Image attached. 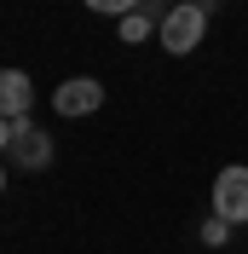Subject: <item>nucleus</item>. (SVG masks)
Returning a JSON list of instances; mask_svg holds the SVG:
<instances>
[{
    "label": "nucleus",
    "mask_w": 248,
    "mask_h": 254,
    "mask_svg": "<svg viewBox=\"0 0 248 254\" xmlns=\"http://www.w3.org/2000/svg\"><path fill=\"white\" fill-rule=\"evenodd\" d=\"M6 156H12L23 174H41V168H52V133H47V127H35V122H17Z\"/></svg>",
    "instance_id": "obj_3"
},
{
    "label": "nucleus",
    "mask_w": 248,
    "mask_h": 254,
    "mask_svg": "<svg viewBox=\"0 0 248 254\" xmlns=\"http://www.w3.org/2000/svg\"><path fill=\"white\" fill-rule=\"evenodd\" d=\"M81 6H87V12H98V17H127L139 0H81Z\"/></svg>",
    "instance_id": "obj_8"
},
{
    "label": "nucleus",
    "mask_w": 248,
    "mask_h": 254,
    "mask_svg": "<svg viewBox=\"0 0 248 254\" xmlns=\"http://www.w3.org/2000/svg\"><path fill=\"white\" fill-rule=\"evenodd\" d=\"M225 237H231V220L208 214V220H202V243H208V249H225Z\"/></svg>",
    "instance_id": "obj_7"
},
{
    "label": "nucleus",
    "mask_w": 248,
    "mask_h": 254,
    "mask_svg": "<svg viewBox=\"0 0 248 254\" xmlns=\"http://www.w3.org/2000/svg\"><path fill=\"white\" fill-rule=\"evenodd\" d=\"M0 190H6V162H0Z\"/></svg>",
    "instance_id": "obj_10"
},
{
    "label": "nucleus",
    "mask_w": 248,
    "mask_h": 254,
    "mask_svg": "<svg viewBox=\"0 0 248 254\" xmlns=\"http://www.w3.org/2000/svg\"><path fill=\"white\" fill-rule=\"evenodd\" d=\"M98 104H104V87H98L93 75L58 81V93H52V110H58V116H69V122H81V116H93Z\"/></svg>",
    "instance_id": "obj_4"
},
{
    "label": "nucleus",
    "mask_w": 248,
    "mask_h": 254,
    "mask_svg": "<svg viewBox=\"0 0 248 254\" xmlns=\"http://www.w3.org/2000/svg\"><path fill=\"white\" fill-rule=\"evenodd\" d=\"M162 52H173V58H185V52L202 47V35H208V12L202 6H190V0H179V6H168L162 12Z\"/></svg>",
    "instance_id": "obj_1"
},
{
    "label": "nucleus",
    "mask_w": 248,
    "mask_h": 254,
    "mask_svg": "<svg viewBox=\"0 0 248 254\" xmlns=\"http://www.w3.org/2000/svg\"><path fill=\"white\" fill-rule=\"evenodd\" d=\"M12 133H17V122H6V116H0V156H6V144H12Z\"/></svg>",
    "instance_id": "obj_9"
},
{
    "label": "nucleus",
    "mask_w": 248,
    "mask_h": 254,
    "mask_svg": "<svg viewBox=\"0 0 248 254\" xmlns=\"http://www.w3.org/2000/svg\"><path fill=\"white\" fill-rule=\"evenodd\" d=\"M116 29H122V41H127V47L150 41V29H162V12H156V0H139V6H133L122 23H116Z\"/></svg>",
    "instance_id": "obj_6"
},
{
    "label": "nucleus",
    "mask_w": 248,
    "mask_h": 254,
    "mask_svg": "<svg viewBox=\"0 0 248 254\" xmlns=\"http://www.w3.org/2000/svg\"><path fill=\"white\" fill-rule=\"evenodd\" d=\"M208 214H219V220H231V225H248V168H243V162H231V168L214 174Z\"/></svg>",
    "instance_id": "obj_2"
},
{
    "label": "nucleus",
    "mask_w": 248,
    "mask_h": 254,
    "mask_svg": "<svg viewBox=\"0 0 248 254\" xmlns=\"http://www.w3.org/2000/svg\"><path fill=\"white\" fill-rule=\"evenodd\" d=\"M29 104H35V81L23 69H0V116L6 122H29Z\"/></svg>",
    "instance_id": "obj_5"
},
{
    "label": "nucleus",
    "mask_w": 248,
    "mask_h": 254,
    "mask_svg": "<svg viewBox=\"0 0 248 254\" xmlns=\"http://www.w3.org/2000/svg\"><path fill=\"white\" fill-rule=\"evenodd\" d=\"M173 6H179V0H173Z\"/></svg>",
    "instance_id": "obj_11"
}]
</instances>
